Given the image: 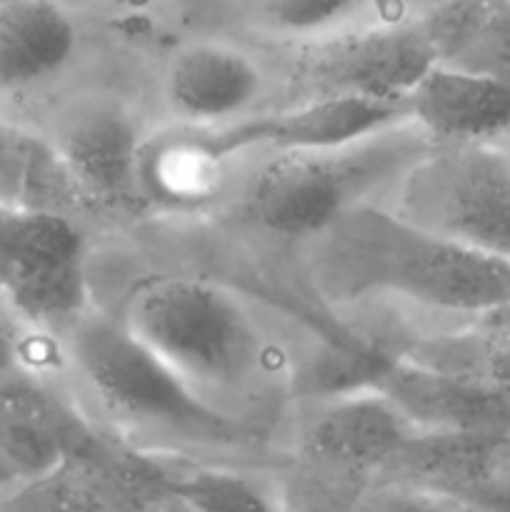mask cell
<instances>
[{
	"instance_id": "obj_1",
	"label": "cell",
	"mask_w": 510,
	"mask_h": 512,
	"mask_svg": "<svg viewBox=\"0 0 510 512\" xmlns=\"http://www.w3.org/2000/svg\"><path fill=\"white\" fill-rule=\"evenodd\" d=\"M300 248L310 288L328 305L400 298L465 318L510 305L508 258L440 238L378 203L345 210Z\"/></svg>"
},
{
	"instance_id": "obj_2",
	"label": "cell",
	"mask_w": 510,
	"mask_h": 512,
	"mask_svg": "<svg viewBox=\"0 0 510 512\" xmlns=\"http://www.w3.org/2000/svg\"><path fill=\"white\" fill-rule=\"evenodd\" d=\"M118 315L200 398L233 418L260 403L273 383L268 335L253 310L215 280L193 273L143 275L125 290Z\"/></svg>"
},
{
	"instance_id": "obj_3",
	"label": "cell",
	"mask_w": 510,
	"mask_h": 512,
	"mask_svg": "<svg viewBox=\"0 0 510 512\" xmlns=\"http://www.w3.org/2000/svg\"><path fill=\"white\" fill-rule=\"evenodd\" d=\"M58 340L70 373L118 433L198 448H240L250 440L243 420L200 398L118 313L88 308Z\"/></svg>"
},
{
	"instance_id": "obj_4",
	"label": "cell",
	"mask_w": 510,
	"mask_h": 512,
	"mask_svg": "<svg viewBox=\"0 0 510 512\" xmlns=\"http://www.w3.org/2000/svg\"><path fill=\"white\" fill-rule=\"evenodd\" d=\"M430 148L410 118L330 148L270 153L245 185L240 210L260 233L300 245L345 210L393 193Z\"/></svg>"
},
{
	"instance_id": "obj_5",
	"label": "cell",
	"mask_w": 510,
	"mask_h": 512,
	"mask_svg": "<svg viewBox=\"0 0 510 512\" xmlns=\"http://www.w3.org/2000/svg\"><path fill=\"white\" fill-rule=\"evenodd\" d=\"M390 210L440 238L510 260V150L433 145L395 183Z\"/></svg>"
},
{
	"instance_id": "obj_6",
	"label": "cell",
	"mask_w": 510,
	"mask_h": 512,
	"mask_svg": "<svg viewBox=\"0 0 510 512\" xmlns=\"http://www.w3.org/2000/svg\"><path fill=\"white\" fill-rule=\"evenodd\" d=\"M440 63L423 15L398 13L295 48L288 73L295 103L315 98H408Z\"/></svg>"
},
{
	"instance_id": "obj_7",
	"label": "cell",
	"mask_w": 510,
	"mask_h": 512,
	"mask_svg": "<svg viewBox=\"0 0 510 512\" xmlns=\"http://www.w3.org/2000/svg\"><path fill=\"white\" fill-rule=\"evenodd\" d=\"M78 218L0 203V298L38 333L60 335L90 308Z\"/></svg>"
},
{
	"instance_id": "obj_8",
	"label": "cell",
	"mask_w": 510,
	"mask_h": 512,
	"mask_svg": "<svg viewBox=\"0 0 510 512\" xmlns=\"http://www.w3.org/2000/svg\"><path fill=\"white\" fill-rule=\"evenodd\" d=\"M420 430L373 385L335 390L303 415L295 453L310 473L360 490L373 483Z\"/></svg>"
},
{
	"instance_id": "obj_9",
	"label": "cell",
	"mask_w": 510,
	"mask_h": 512,
	"mask_svg": "<svg viewBox=\"0 0 510 512\" xmlns=\"http://www.w3.org/2000/svg\"><path fill=\"white\" fill-rule=\"evenodd\" d=\"M245 153L233 120L220 125L173 123L143 133L135 183L143 210L193 215L213 208L233 183Z\"/></svg>"
},
{
	"instance_id": "obj_10",
	"label": "cell",
	"mask_w": 510,
	"mask_h": 512,
	"mask_svg": "<svg viewBox=\"0 0 510 512\" xmlns=\"http://www.w3.org/2000/svg\"><path fill=\"white\" fill-rule=\"evenodd\" d=\"M360 383L388 395L420 433L510 438V388L418 363L408 355L375 353Z\"/></svg>"
},
{
	"instance_id": "obj_11",
	"label": "cell",
	"mask_w": 510,
	"mask_h": 512,
	"mask_svg": "<svg viewBox=\"0 0 510 512\" xmlns=\"http://www.w3.org/2000/svg\"><path fill=\"white\" fill-rule=\"evenodd\" d=\"M140 130L135 115L110 95H85L48 135L90 210L130 215L143 205L135 183Z\"/></svg>"
},
{
	"instance_id": "obj_12",
	"label": "cell",
	"mask_w": 510,
	"mask_h": 512,
	"mask_svg": "<svg viewBox=\"0 0 510 512\" xmlns=\"http://www.w3.org/2000/svg\"><path fill=\"white\" fill-rule=\"evenodd\" d=\"M85 418L28 363L0 378V495L58 468L88 438Z\"/></svg>"
},
{
	"instance_id": "obj_13",
	"label": "cell",
	"mask_w": 510,
	"mask_h": 512,
	"mask_svg": "<svg viewBox=\"0 0 510 512\" xmlns=\"http://www.w3.org/2000/svg\"><path fill=\"white\" fill-rule=\"evenodd\" d=\"M268 73L243 48L223 40H190L163 70V103L180 123L220 125L258 113Z\"/></svg>"
},
{
	"instance_id": "obj_14",
	"label": "cell",
	"mask_w": 510,
	"mask_h": 512,
	"mask_svg": "<svg viewBox=\"0 0 510 512\" xmlns=\"http://www.w3.org/2000/svg\"><path fill=\"white\" fill-rule=\"evenodd\" d=\"M410 118L433 145L498 143L510 133V83L435 63L410 93Z\"/></svg>"
},
{
	"instance_id": "obj_15",
	"label": "cell",
	"mask_w": 510,
	"mask_h": 512,
	"mask_svg": "<svg viewBox=\"0 0 510 512\" xmlns=\"http://www.w3.org/2000/svg\"><path fill=\"white\" fill-rule=\"evenodd\" d=\"M410 120L408 98H315L288 110L253 113L238 118L245 150H310L330 148L363 138L388 125Z\"/></svg>"
},
{
	"instance_id": "obj_16",
	"label": "cell",
	"mask_w": 510,
	"mask_h": 512,
	"mask_svg": "<svg viewBox=\"0 0 510 512\" xmlns=\"http://www.w3.org/2000/svg\"><path fill=\"white\" fill-rule=\"evenodd\" d=\"M80 28L65 0H0V90L25 93L75 60Z\"/></svg>"
},
{
	"instance_id": "obj_17",
	"label": "cell",
	"mask_w": 510,
	"mask_h": 512,
	"mask_svg": "<svg viewBox=\"0 0 510 512\" xmlns=\"http://www.w3.org/2000/svg\"><path fill=\"white\" fill-rule=\"evenodd\" d=\"M405 0H230L235 23L265 43H318L360 25L398 15Z\"/></svg>"
},
{
	"instance_id": "obj_18",
	"label": "cell",
	"mask_w": 510,
	"mask_h": 512,
	"mask_svg": "<svg viewBox=\"0 0 510 512\" xmlns=\"http://www.w3.org/2000/svg\"><path fill=\"white\" fill-rule=\"evenodd\" d=\"M0 203L78 218L88 203L48 135L0 118Z\"/></svg>"
},
{
	"instance_id": "obj_19",
	"label": "cell",
	"mask_w": 510,
	"mask_h": 512,
	"mask_svg": "<svg viewBox=\"0 0 510 512\" xmlns=\"http://www.w3.org/2000/svg\"><path fill=\"white\" fill-rule=\"evenodd\" d=\"M278 490L255 475L230 468L193 463L170 455L168 495L175 508L188 510H273L280 508Z\"/></svg>"
},
{
	"instance_id": "obj_20",
	"label": "cell",
	"mask_w": 510,
	"mask_h": 512,
	"mask_svg": "<svg viewBox=\"0 0 510 512\" xmlns=\"http://www.w3.org/2000/svg\"><path fill=\"white\" fill-rule=\"evenodd\" d=\"M445 63L480 70L510 83V0H495L473 38Z\"/></svg>"
},
{
	"instance_id": "obj_21",
	"label": "cell",
	"mask_w": 510,
	"mask_h": 512,
	"mask_svg": "<svg viewBox=\"0 0 510 512\" xmlns=\"http://www.w3.org/2000/svg\"><path fill=\"white\" fill-rule=\"evenodd\" d=\"M460 508L510 510V453L500 458L483 478L458 493Z\"/></svg>"
},
{
	"instance_id": "obj_22",
	"label": "cell",
	"mask_w": 510,
	"mask_h": 512,
	"mask_svg": "<svg viewBox=\"0 0 510 512\" xmlns=\"http://www.w3.org/2000/svg\"><path fill=\"white\" fill-rule=\"evenodd\" d=\"M28 330L30 328L18 318V313L0 298V378L28 363L25 358V348H28L25 333Z\"/></svg>"
},
{
	"instance_id": "obj_23",
	"label": "cell",
	"mask_w": 510,
	"mask_h": 512,
	"mask_svg": "<svg viewBox=\"0 0 510 512\" xmlns=\"http://www.w3.org/2000/svg\"><path fill=\"white\" fill-rule=\"evenodd\" d=\"M405 3H413V0H405ZM430 3H435V0H415V10H423V8H428Z\"/></svg>"
},
{
	"instance_id": "obj_24",
	"label": "cell",
	"mask_w": 510,
	"mask_h": 512,
	"mask_svg": "<svg viewBox=\"0 0 510 512\" xmlns=\"http://www.w3.org/2000/svg\"><path fill=\"white\" fill-rule=\"evenodd\" d=\"M68 3V0H65ZM85 3H118V0H85Z\"/></svg>"
}]
</instances>
